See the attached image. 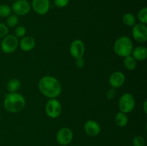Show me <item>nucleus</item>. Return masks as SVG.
<instances>
[{"label":"nucleus","instance_id":"nucleus-24","mask_svg":"<svg viewBox=\"0 0 147 146\" xmlns=\"http://www.w3.org/2000/svg\"><path fill=\"white\" fill-rule=\"evenodd\" d=\"M146 142L145 139L143 137L139 135L134 136L132 140V145L133 146H145Z\"/></svg>","mask_w":147,"mask_h":146},{"label":"nucleus","instance_id":"nucleus-18","mask_svg":"<svg viewBox=\"0 0 147 146\" xmlns=\"http://www.w3.org/2000/svg\"><path fill=\"white\" fill-rule=\"evenodd\" d=\"M122 22L127 27H132L136 24V18L132 13H126L122 17Z\"/></svg>","mask_w":147,"mask_h":146},{"label":"nucleus","instance_id":"nucleus-15","mask_svg":"<svg viewBox=\"0 0 147 146\" xmlns=\"http://www.w3.org/2000/svg\"><path fill=\"white\" fill-rule=\"evenodd\" d=\"M131 55L136 61H144L147 58V48L144 46H138L133 49Z\"/></svg>","mask_w":147,"mask_h":146},{"label":"nucleus","instance_id":"nucleus-28","mask_svg":"<svg viewBox=\"0 0 147 146\" xmlns=\"http://www.w3.org/2000/svg\"><path fill=\"white\" fill-rule=\"evenodd\" d=\"M76 60V65L78 66V67H82L84 64V62H83V58H80V59H78Z\"/></svg>","mask_w":147,"mask_h":146},{"label":"nucleus","instance_id":"nucleus-14","mask_svg":"<svg viewBox=\"0 0 147 146\" xmlns=\"http://www.w3.org/2000/svg\"><path fill=\"white\" fill-rule=\"evenodd\" d=\"M36 41L31 36H24L19 41V47L23 52H30L35 47Z\"/></svg>","mask_w":147,"mask_h":146},{"label":"nucleus","instance_id":"nucleus-27","mask_svg":"<svg viewBox=\"0 0 147 146\" xmlns=\"http://www.w3.org/2000/svg\"><path fill=\"white\" fill-rule=\"evenodd\" d=\"M116 96V90L114 88H111L106 92V97H107L109 100H111L113 99Z\"/></svg>","mask_w":147,"mask_h":146},{"label":"nucleus","instance_id":"nucleus-30","mask_svg":"<svg viewBox=\"0 0 147 146\" xmlns=\"http://www.w3.org/2000/svg\"><path fill=\"white\" fill-rule=\"evenodd\" d=\"M9 1H17V0H9Z\"/></svg>","mask_w":147,"mask_h":146},{"label":"nucleus","instance_id":"nucleus-25","mask_svg":"<svg viewBox=\"0 0 147 146\" xmlns=\"http://www.w3.org/2000/svg\"><path fill=\"white\" fill-rule=\"evenodd\" d=\"M9 34V27L4 23L0 22V38L3 39Z\"/></svg>","mask_w":147,"mask_h":146},{"label":"nucleus","instance_id":"nucleus-12","mask_svg":"<svg viewBox=\"0 0 147 146\" xmlns=\"http://www.w3.org/2000/svg\"><path fill=\"white\" fill-rule=\"evenodd\" d=\"M85 133L90 137H96L100 134L101 127L100 124L97 121L93 120H88L85 123L84 126Z\"/></svg>","mask_w":147,"mask_h":146},{"label":"nucleus","instance_id":"nucleus-5","mask_svg":"<svg viewBox=\"0 0 147 146\" xmlns=\"http://www.w3.org/2000/svg\"><path fill=\"white\" fill-rule=\"evenodd\" d=\"M45 113L49 117L53 119L57 118L62 114L63 107L61 102L57 98L49 99L45 104Z\"/></svg>","mask_w":147,"mask_h":146},{"label":"nucleus","instance_id":"nucleus-29","mask_svg":"<svg viewBox=\"0 0 147 146\" xmlns=\"http://www.w3.org/2000/svg\"><path fill=\"white\" fill-rule=\"evenodd\" d=\"M143 110L145 114H147V100H145L143 104Z\"/></svg>","mask_w":147,"mask_h":146},{"label":"nucleus","instance_id":"nucleus-20","mask_svg":"<svg viewBox=\"0 0 147 146\" xmlns=\"http://www.w3.org/2000/svg\"><path fill=\"white\" fill-rule=\"evenodd\" d=\"M7 24L6 25L8 27H15L18 25L19 23V18L18 16L14 14H11L9 17H7Z\"/></svg>","mask_w":147,"mask_h":146},{"label":"nucleus","instance_id":"nucleus-31","mask_svg":"<svg viewBox=\"0 0 147 146\" xmlns=\"http://www.w3.org/2000/svg\"><path fill=\"white\" fill-rule=\"evenodd\" d=\"M1 116H0V123H1Z\"/></svg>","mask_w":147,"mask_h":146},{"label":"nucleus","instance_id":"nucleus-19","mask_svg":"<svg viewBox=\"0 0 147 146\" xmlns=\"http://www.w3.org/2000/svg\"><path fill=\"white\" fill-rule=\"evenodd\" d=\"M123 66L129 71H132L136 69L137 66V61L131 55L127 56L123 58Z\"/></svg>","mask_w":147,"mask_h":146},{"label":"nucleus","instance_id":"nucleus-22","mask_svg":"<svg viewBox=\"0 0 147 146\" xmlns=\"http://www.w3.org/2000/svg\"><path fill=\"white\" fill-rule=\"evenodd\" d=\"M137 19L139 23L144 24H147V8L144 7L142 9L139 10L137 14Z\"/></svg>","mask_w":147,"mask_h":146},{"label":"nucleus","instance_id":"nucleus-16","mask_svg":"<svg viewBox=\"0 0 147 146\" xmlns=\"http://www.w3.org/2000/svg\"><path fill=\"white\" fill-rule=\"evenodd\" d=\"M21 82L17 78H12L8 81L7 89L9 92H17L21 88Z\"/></svg>","mask_w":147,"mask_h":146},{"label":"nucleus","instance_id":"nucleus-32","mask_svg":"<svg viewBox=\"0 0 147 146\" xmlns=\"http://www.w3.org/2000/svg\"><path fill=\"white\" fill-rule=\"evenodd\" d=\"M0 141H1V136H0Z\"/></svg>","mask_w":147,"mask_h":146},{"label":"nucleus","instance_id":"nucleus-2","mask_svg":"<svg viewBox=\"0 0 147 146\" xmlns=\"http://www.w3.org/2000/svg\"><path fill=\"white\" fill-rule=\"evenodd\" d=\"M3 104L8 113H18L25 107L26 100L20 93L9 92L4 97Z\"/></svg>","mask_w":147,"mask_h":146},{"label":"nucleus","instance_id":"nucleus-3","mask_svg":"<svg viewBox=\"0 0 147 146\" xmlns=\"http://www.w3.org/2000/svg\"><path fill=\"white\" fill-rule=\"evenodd\" d=\"M134 49L132 40L128 36H121L115 41L113 44V51L120 57H127L131 54Z\"/></svg>","mask_w":147,"mask_h":146},{"label":"nucleus","instance_id":"nucleus-10","mask_svg":"<svg viewBox=\"0 0 147 146\" xmlns=\"http://www.w3.org/2000/svg\"><path fill=\"white\" fill-rule=\"evenodd\" d=\"M11 11L17 16H25L31 10V4L27 0H17L11 6Z\"/></svg>","mask_w":147,"mask_h":146},{"label":"nucleus","instance_id":"nucleus-7","mask_svg":"<svg viewBox=\"0 0 147 146\" xmlns=\"http://www.w3.org/2000/svg\"><path fill=\"white\" fill-rule=\"evenodd\" d=\"M132 37L138 43L144 44L147 41V27L146 24L136 23L132 27Z\"/></svg>","mask_w":147,"mask_h":146},{"label":"nucleus","instance_id":"nucleus-4","mask_svg":"<svg viewBox=\"0 0 147 146\" xmlns=\"http://www.w3.org/2000/svg\"><path fill=\"white\" fill-rule=\"evenodd\" d=\"M118 105L120 112L128 114L134 110L136 107V100L133 94L129 92H126L120 97Z\"/></svg>","mask_w":147,"mask_h":146},{"label":"nucleus","instance_id":"nucleus-8","mask_svg":"<svg viewBox=\"0 0 147 146\" xmlns=\"http://www.w3.org/2000/svg\"><path fill=\"white\" fill-rule=\"evenodd\" d=\"M70 55L75 60L83 58L85 52H86V47L85 44L81 40L76 39L71 42L69 48Z\"/></svg>","mask_w":147,"mask_h":146},{"label":"nucleus","instance_id":"nucleus-1","mask_svg":"<svg viewBox=\"0 0 147 146\" xmlns=\"http://www.w3.org/2000/svg\"><path fill=\"white\" fill-rule=\"evenodd\" d=\"M38 89L47 98H57L62 92V84L54 76L46 75L39 80Z\"/></svg>","mask_w":147,"mask_h":146},{"label":"nucleus","instance_id":"nucleus-26","mask_svg":"<svg viewBox=\"0 0 147 146\" xmlns=\"http://www.w3.org/2000/svg\"><path fill=\"white\" fill-rule=\"evenodd\" d=\"M70 0H53L54 4L58 8L65 7L69 4Z\"/></svg>","mask_w":147,"mask_h":146},{"label":"nucleus","instance_id":"nucleus-13","mask_svg":"<svg viewBox=\"0 0 147 146\" xmlns=\"http://www.w3.org/2000/svg\"><path fill=\"white\" fill-rule=\"evenodd\" d=\"M126 82V77L124 74L121 71H115L110 75L109 82L112 88L117 89L124 84Z\"/></svg>","mask_w":147,"mask_h":146},{"label":"nucleus","instance_id":"nucleus-17","mask_svg":"<svg viewBox=\"0 0 147 146\" xmlns=\"http://www.w3.org/2000/svg\"><path fill=\"white\" fill-rule=\"evenodd\" d=\"M115 123L116 125L119 127H126L129 123V117H128L127 114L119 112L115 115Z\"/></svg>","mask_w":147,"mask_h":146},{"label":"nucleus","instance_id":"nucleus-6","mask_svg":"<svg viewBox=\"0 0 147 146\" xmlns=\"http://www.w3.org/2000/svg\"><path fill=\"white\" fill-rule=\"evenodd\" d=\"M19 47V40L14 34H7L2 39L1 50L5 54H11L16 51Z\"/></svg>","mask_w":147,"mask_h":146},{"label":"nucleus","instance_id":"nucleus-11","mask_svg":"<svg viewBox=\"0 0 147 146\" xmlns=\"http://www.w3.org/2000/svg\"><path fill=\"white\" fill-rule=\"evenodd\" d=\"M31 7L37 14L45 15L50 10V0H32Z\"/></svg>","mask_w":147,"mask_h":146},{"label":"nucleus","instance_id":"nucleus-21","mask_svg":"<svg viewBox=\"0 0 147 146\" xmlns=\"http://www.w3.org/2000/svg\"><path fill=\"white\" fill-rule=\"evenodd\" d=\"M11 8L7 4H0V17L7 18L11 14Z\"/></svg>","mask_w":147,"mask_h":146},{"label":"nucleus","instance_id":"nucleus-23","mask_svg":"<svg viewBox=\"0 0 147 146\" xmlns=\"http://www.w3.org/2000/svg\"><path fill=\"white\" fill-rule=\"evenodd\" d=\"M26 33H27V29L24 26H18L14 29V35L17 39H21L26 36Z\"/></svg>","mask_w":147,"mask_h":146},{"label":"nucleus","instance_id":"nucleus-9","mask_svg":"<svg viewBox=\"0 0 147 146\" xmlns=\"http://www.w3.org/2000/svg\"><path fill=\"white\" fill-rule=\"evenodd\" d=\"M73 139V130L67 127H63L57 131L56 140L60 145L65 146L70 144Z\"/></svg>","mask_w":147,"mask_h":146}]
</instances>
